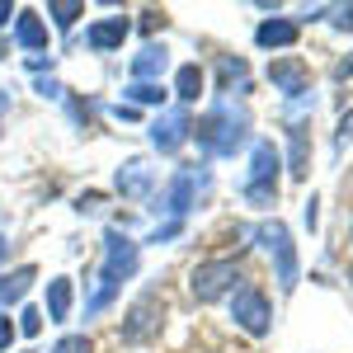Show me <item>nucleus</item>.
<instances>
[{"instance_id":"obj_1","label":"nucleus","mask_w":353,"mask_h":353,"mask_svg":"<svg viewBox=\"0 0 353 353\" xmlns=\"http://www.w3.org/2000/svg\"><path fill=\"white\" fill-rule=\"evenodd\" d=\"M137 269H141V245L123 226H109L104 231V264H99V278H94V292L85 297V316H104L118 301L123 283L137 278Z\"/></svg>"},{"instance_id":"obj_2","label":"nucleus","mask_w":353,"mask_h":353,"mask_svg":"<svg viewBox=\"0 0 353 353\" xmlns=\"http://www.w3.org/2000/svg\"><path fill=\"white\" fill-rule=\"evenodd\" d=\"M189 141H198V151H203V156L226 161V156H236L245 141H250V113L236 109L231 99H217L212 109L193 123V137H189Z\"/></svg>"},{"instance_id":"obj_3","label":"nucleus","mask_w":353,"mask_h":353,"mask_svg":"<svg viewBox=\"0 0 353 353\" xmlns=\"http://www.w3.org/2000/svg\"><path fill=\"white\" fill-rule=\"evenodd\" d=\"M278 174H283V151L273 146L269 137L250 146V174L241 184V198L250 208H273L278 203Z\"/></svg>"},{"instance_id":"obj_4","label":"nucleus","mask_w":353,"mask_h":353,"mask_svg":"<svg viewBox=\"0 0 353 353\" xmlns=\"http://www.w3.org/2000/svg\"><path fill=\"white\" fill-rule=\"evenodd\" d=\"M208 184V174H198V165H179L165 189L151 193V212L156 217H170V221H189V212L198 208V189Z\"/></svg>"},{"instance_id":"obj_5","label":"nucleus","mask_w":353,"mask_h":353,"mask_svg":"<svg viewBox=\"0 0 353 353\" xmlns=\"http://www.w3.org/2000/svg\"><path fill=\"white\" fill-rule=\"evenodd\" d=\"M236 288H245V273L236 259H203L189 269V292L198 306H212V301H226Z\"/></svg>"},{"instance_id":"obj_6","label":"nucleus","mask_w":353,"mask_h":353,"mask_svg":"<svg viewBox=\"0 0 353 353\" xmlns=\"http://www.w3.org/2000/svg\"><path fill=\"white\" fill-rule=\"evenodd\" d=\"M161 330H165V297L156 292V288H146V292H141V297L123 311L118 339H123L128 349H141V344H151Z\"/></svg>"},{"instance_id":"obj_7","label":"nucleus","mask_w":353,"mask_h":353,"mask_svg":"<svg viewBox=\"0 0 353 353\" xmlns=\"http://www.w3.org/2000/svg\"><path fill=\"white\" fill-rule=\"evenodd\" d=\"M254 241L273 254V278H278V288L292 292L301 283V259H297V245H292V231L273 217V221H259V226H254Z\"/></svg>"},{"instance_id":"obj_8","label":"nucleus","mask_w":353,"mask_h":353,"mask_svg":"<svg viewBox=\"0 0 353 353\" xmlns=\"http://www.w3.org/2000/svg\"><path fill=\"white\" fill-rule=\"evenodd\" d=\"M231 321H236V330H245L250 339H269V330H273V301H269V292L254 288V283L236 288V292H231Z\"/></svg>"},{"instance_id":"obj_9","label":"nucleus","mask_w":353,"mask_h":353,"mask_svg":"<svg viewBox=\"0 0 353 353\" xmlns=\"http://www.w3.org/2000/svg\"><path fill=\"white\" fill-rule=\"evenodd\" d=\"M151 146L161 151V156H174V151H184L189 146V137H193V118L189 109H161L156 118H151Z\"/></svg>"},{"instance_id":"obj_10","label":"nucleus","mask_w":353,"mask_h":353,"mask_svg":"<svg viewBox=\"0 0 353 353\" xmlns=\"http://www.w3.org/2000/svg\"><path fill=\"white\" fill-rule=\"evenodd\" d=\"M269 81H273V90L283 94V104H288V99L311 94V66H306L301 57H273L269 61Z\"/></svg>"},{"instance_id":"obj_11","label":"nucleus","mask_w":353,"mask_h":353,"mask_svg":"<svg viewBox=\"0 0 353 353\" xmlns=\"http://www.w3.org/2000/svg\"><path fill=\"white\" fill-rule=\"evenodd\" d=\"M128 38H132V19H128V14H109V19H94V24L85 28V48L99 52V57L118 52Z\"/></svg>"},{"instance_id":"obj_12","label":"nucleus","mask_w":353,"mask_h":353,"mask_svg":"<svg viewBox=\"0 0 353 353\" xmlns=\"http://www.w3.org/2000/svg\"><path fill=\"white\" fill-rule=\"evenodd\" d=\"M113 189L123 193V198H132V203H151V193H156V170L132 156V161L118 165V179H113Z\"/></svg>"},{"instance_id":"obj_13","label":"nucleus","mask_w":353,"mask_h":353,"mask_svg":"<svg viewBox=\"0 0 353 353\" xmlns=\"http://www.w3.org/2000/svg\"><path fill=\"white\" fill-rule=\"evenodd\" d=\"M297 38H301V19H288V14L259 19V28H254V43L264 52H288V48H297Z\"/></svg>"},{"instance_id":"obj_14","label":"nucleus","mask_w":353,"mask_h":353,"mask_svg":"<svg viewBox=\"0 0 353 353\" xmlns=\"http://www.w3.org/2000/svg\"><path fill=\"white\" fill-rule=\"evenodd\" d=\"M48 38H52V28H48V19H43L38 10H19V14H14V43H19L28 57L33 52H52Z\"/></svg>"},{"instance_id":"obj_15","label":"nucleus","mask_w":353,"mask_h":353,"mask_svg":"<svg viewBox=\"0 0 353 353\" xmlns=\"http://www.w3.org/2000/svg\"><path fill=\"white\" fill-rule=\"evenodd\" d=\"M71 306H76V283L71 278H48V288H43V321L66 325L71 321Z\"/></svg>"},{"instance_id":"obj_16","label":"nucleus","mask_w":353,"mask_h":353,"mask_svg":"<svg viewBox=\"0 0 353 353\" xmlns=\"http://www.w3.org/2000/svg\"><path fill=\"white\" fill-rule=\"evenodd\" d=\"M165 66H170V48H165V43H146V48H141V52L132 57V81L161 85Z\"/></svg>"},{"instance_id":"obj_17","label":"nucleus","mask_w":353,"mask_h":353,"mask_svg":"<svg viewBox=\"0 0 353 353\" xmlns=\"http://www.w3.org/2000/svg\"><path fill=\"white\" fill-rule=\"evenodd\" d=\"M203 90H208V76H203V66L198 61H184L179 71H174V99H179V109H189V104H198L203 99Z\"/></svg>"},{"instance_id":"obj_18","label":"nucleus","mask_w":353,"mask_h":353,"mask_svg":"<svg viewBox=\"0 0 353 353\" xmlns=\"http://www.w3.org/2000/svg\"><path fill=\"white\" fill-rule=\"evenodd\" d=\"M33 283H38V269H33V264H19L14 273H0V311L19 306V301L28 297Z\"/></svg>"},{"instance_id":"obj_19","label":"nucleus","mask_w":353,"mask_h":353,"mask_svg":"<svg viewBox=\"0 0 353 353\" xmlns=\"http://www.w3.org/2000/svg\"><path fill=\"white\" fill-rule=\"evenodd\" d=\"M236 90H250V66H245V57H221L217 61V94H236Z\"/></svg>"},{"instance_id":"obj_20","label":"nucleus","mask_w":353,"mask_h":353,"mask_svg":"<svg viewBox=\"0 0 353 353\" xmlns=\"http://www.w3.org/2000/svg\"><path fill=\"white\" fill-rule=\"evenodd\" d=\"M123 104H132V109H165L170 90L165 85H146V81H128L123 85Z\"/></svg>"},{"instance_id":"obj_21","label":"nucleus","mask_w":353,"mask_h":353,"mask_svg":"<svg viewBox=\"0 0 353 353\" xmlns=\"http://www.w3.org/2000/svg\"><path fill=\"white\" fill-rule=\"evenodd\" d=\"M292 141H288V174H292V179H306V165H311V141H306V128H292Z\"/></svg>"},{"instance_id":"obj_22","label":"nucleus","mask_w":353,"mask_h":353,"mask_svg":"<svg viewBox=\"0 0 353 353\" xmlns=\"http://www.w3.org/2000/svg\"><path fill=\"white\" fill-rule=\"evenodd\" d=\"M48 19H52V28L71 33V28L85 19V5L81 0H48Z\"/></svg>"},{"instance_id":"obj_23","label":"nucleus","mask_w":353,"mask_h":353,"mask_svg":"<svg viewBox=\"0 0 353 353\" xmlns=\"http://www.w3.org/2000/svg\"><path fill=\"white\" fill-rule=\"evenodd\" d=\"M14 325H19L24 339H38V334H43V311H38V306H24V311L14 316Z\"/></svg>"},{"instance_id":"obj_24","label":"nucleus","mask_w":353,"mask_h":353,"mask_svg":"<svg viewBox=\"0 0 353 353\" xmlns=\"http://www.w3.org/2000/svg\"><path fill=\"white\" fill-rule=\"evenodd\" d=\"M52 353H94V344H90V334H61Z\"/></svg>"},{"instance_id":"obj_25","label":"nucleus","mask_w":353,"mask_h":353,"mask_svg":"<svg viewBox=\"0 0 353 353\" xmlns=\"http://www.w3.org/2000/svg\"><path fill=\"white\" fill-rule=\"evenodd\" d=\"M179 236H184V221H165V226H156L146 236V245H170V241H179Z\"/></svg>"},{"instance_id":"obj_26","label":"nucleus","mask_w":353,"mask_h":353,"mask_svg":"<svg viewBox=\"0 0 353 353\" xmlns=\"http://www.w3.org/2000/svg\"><path fill=\"white\" fill-rule=\"evenodd\" d=\"M14 339H19V325H14V316H10V311H0V353L14 349Z\"/></svg>"},{"instance_id":"obj_27","label":"nucleus","mask_w":353,"mask_h":353,"mask_svg":"<svg viewBox=\"0 0 353 353\" xmlns=\"http://www.w3.org/2000/svg\"><path fill=\"white\" fill-rule=\"evenodd\" d=\"M24 66L33 71V81H38V76H52V71H57V57H52V52H33Z\"/></svg>"},{"instance_id":"obj_28","label":"nucleus","mask_w":353,"mask_h":353,"mask_svg":"<svg viewBox=\"0 0 353 353\" xmlns=\"http://www.w3.org/2000/svg\"><path fill=\"white\" fill-rule=\"evenodd\" d=\"M330 24L339 33H353V5H330Z\"/></svg>"},{"instance_id":"obj_29","label":"nucleus","mask_w":353,"mask_h":353,"mask_svg":"<svg viewBox=\"0 0 353 353\" xmlns=\"http://www.w3.org/2000/svg\"><path fill=\"white\" fill-rule=\"evenodd\" d=\"M33 90H38L43 99H66V90H61V81H57V76H38V81H33Z\"/></svg>"},{"instance_id":"obj_30","label":"nucleus","mask_w":353,"mask_h":353,"mask_svg":"<svg viewBox=\"0 0 353 353\" xmlns=\"http://www.w3.org/2000/svg\"><path fill=\"white\" fill-rule=\"evenodd\" d=\"M301 221H306V231H316V226H321V198H316V193L306 198V212H301Z\"/></svg>"},{"instance_id":"obj_31","label":"nucleus","mask_w":353,"mask_h":353,"mask_svg":"<svg viewBox=\"0 0 353 353\" xmlns=\"http://www.w3.org/2000/svg\"><path fill=\"white\" fill-rule=\"evenodd\" d=\"M349 141H353V113H344V118H339V132H334V146L344 151Z\"/></svg>"},{"instance_id":"obj_32","label":"nucleus","mask_w":353,"mask_h":353,"mask_svg":"<svg viewBox=\"0 0 353 353\" xmlns=\"http://www.w3.org/2000/svg\"><path fill=\"white\" fill-rule=\"evenodd\" d=\"M99 203H104V193H81L76 198V212H99Z\"/></svg>"},{"instance_id":"obj_33","label":"nucleus","mask_w":353,"mask_h":353,"mask_svg":"<svg viewBox=\"0 0 353 353\" xmlns=\"http://www.w3.org/2000/svg\"><path fill=\"white\" fill-rule=\"evenodd\" d=\"M14 14H19V5H14V0H0V28L14 24Z\"/></svg>"},{"instance_id":"obj_34","label":"nucleus","mask_w":353,"mask_h":353,"mask_svg":"<svg viewBox=\"0 0 353 353\" xmlns=\"http://www.w3.org/2000/svg\"><path fill=\"white\" fill-rule=\"evenodd\" d=\"M113 118H118V123H137V109H132V104H123V99H118V104H113Z\"/></svg>"},{"instance_id":"obj_35","label":"nucleus","mask_w":353,"mask_h":353,"mask_svg":"<svg viewBox=\"0 0 353 353\" xmlns=\"http://www.w3.org/2000/svg\"><path fill=\"white\" fill-rule=\"evenodd\" d=\"M156 24H165V14H156V10H146V14H141V28L151 33V28H156Z\"/></svg>"},{"instance_id":"obj_36","label":"nucleus","mask_w":353,"mask_h":353,"mask_svg":"<svg viewBox=\"0 0 353 353\" xmlns=\"http://www.w3.org/2000/svg\"><path fill=\"white\" fill-rule=\"evenodd\" d=\"M349 76H353V57H349V61H339V66H334V81H349Z\"/></svg>"},{"instance_id":"obj_37","label":"nucleus","mask_w":353,"mask_h":353,"mask_svg":"<svg viewBox=\"0 0 353 353\" xmlns=\"http://www.w3.org/2000/svg\"><path fill=\"white\" fill-rule=\"evenodd\" d=\"M10 109V90H5V85H0V113Z\"/></svg>"},{"instance_id":"obj_38","label":"nucleus","mask_w":353,"mask_h":353,"mask_svg":"<svg viewBox=\"0 0 353 353\" xmlns=\"http://www.w3.org/2000/svg\"><path fill=\"white\" fill-rule=\"evenodd\" d=\"M5 259H10V241L0 236V264H5Z\"/></svg>"},{"instance_id":"obj_39","label":"nucleus","mask_w":353,"mask_h":353,"mask_svg":"<svg viewBox=\"0 0 353 353\" xmlns=\"http://www.w3.org/2000/svg\"><path fill=\"white\" fill-rule=\"evenodd\" d=\"M349 288H353V269H349Z\"/></svg>"},{"instance_id":"obj_40","label":"nucleus","mask_w":353,"mask_h":353,"mask_svg":"<svg viewBox=\"0 0 353 353\" xmlns=\"http://www.w3.org/2000/svg\"><path fill=\"white\" fill-rule=\"evenodd\" d=\"M349 231H353V221H349Z\"/></svg>"}]
</instances>
